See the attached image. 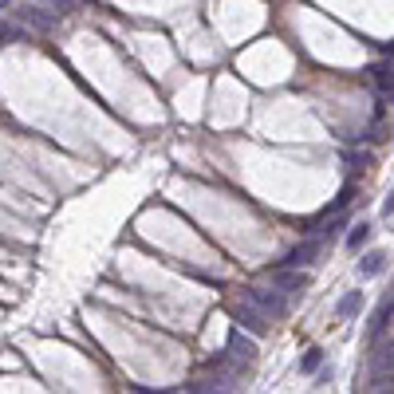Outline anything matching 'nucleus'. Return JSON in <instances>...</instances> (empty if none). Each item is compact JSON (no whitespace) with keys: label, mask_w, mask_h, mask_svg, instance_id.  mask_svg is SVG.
<instances>
[{"label":"nucleus","mask_w":394,"mask_h":394,"mask_svg":"<svg viewBox=\"0 0 394 394\" xmlns=\"http://www.w3.org/2000/svg\"><path fill=\"white\" fill-rule=\"evenodd\" d=\"M229 312H233V319H236V324L253 327L256 335H265V331H268V315L260 312V307H256L253 300H248V296H245V300H233V304H229Z\"/></svg>","instance_id":"f257e3e1"},{"label":"nucleus","mask_w":394,"mask_h":394,"mask_svg":"<svg viewBox=\"0 0 394 394\" xmlns=\"http://www.w3.org/2000/svg\"><path fill=\"white\" fill-rule=\"evenodd\" d=\"M319 248H324V236H312V241H304V245H296L284 253V260H280V268H296V265H312L315 256H319Z\"/></svg>","instance_id":"f03ea898"},{"label":"nucleus","mask_w":394,"mask_h":394,"mask_svg":"<svg viewBox=\"0 0 394 394\" xmlns=\"http://www.w3.org/2000/svg\"><path fill=\"white\" fill-rule=\"evenodd\" d=\"M280 292V288H276ZM276 292H268V288H245V296L253 300L256 307L265 315H284L288 312V304H284V296H276Z\"/></svg>","instance_id":"7ed1b4c3"},{"label":"nucleus","mask_w":394,"mask_h":394,"mask_svg":"<svg viewBox=\"0 0 394 394\" xmlns=\"http://www.w3.org/2000/svg\"><path fill=\"white\" fill-rule=\"evenodd\" d=\"M371 374H394V339L386 347H379L371 359Z\"/></svg>","instance_id":"20e7f679"},{"label":"nucleus","mask_w":394,"mask_h":394,"mask_svg":"<svg viewBox=\"0 0 394 394\" xmlns=\"http://www.w3.org/2000/svg\"><path fill=\"white\" fill-rule=\"evenodd\" d=\"M390 315H394V300H386L383 307H379V315L371 319V331H367V339H383V331H386V324H390Z\"/></svg>","instance_id":"39448f33"},{"label":"nucleus","mask_w":394,"mask_h":394,"mask_svg":"<svg viewBox=\"0 0 394 394\" xmlns=\"http://www.w3.org/2000/svg\"><path fill=\"white\" fill-rule=\"evenodd\" d=\"M359 307H363V292H347L343 300H339V319H351V315H359Z\"/></svg>","instance_id":"423d86ee"},{"label":"nucleus","mask_w":394,"mask_h":394,"mask_svg":"<svg viewBox=\"0 0 394 394\" xmlns=\"http://www.w3.org/2000/svg\"><path fill=\"white\" fill-rule=\"evenodd\" d=\"M383 260H386V253L374 248V253H367L363 260H359V272H363V276H379V272H383Z\"/></svg>","instance_id":"0eeeda50"},{"label":"nucleus","mask_w":394,"mask_h":394,"mask_svg":"<svg viewBox=\"0 0 394 394\" xmlns=\"http://www.w3.org/2000/svg\"><path fill=\"white\" fill-rule=\"evenodd\" d=\"M272 280H276V288H300V284H307L304 272H280V268H272Z\"/></svg>","instance_id":"6e6552de"},{"label":"nucleus","mask_w":394,"mask_h":394,"mask_svg":"<svg viewBox=\"0 0 394 394\" xmlns=\"http://www.w3.org/2000/svg\"><path fill=\"white\" fill-rule=\"evenodd\" d=\"M367 236H371V225H351V233H347V248H363L367 245Z\"/></svg>","instance_id":"1a4fd4ad"},{"label":"nucleus","mask_w":394,"mask_h":394,"mask_svg":"<svg viewBox=\"0 0 394 394\" xmlns=\"http://www.w3.org/2000/svg\"><path fill=\"white\" fill-rule=\"evenodd\" d=\"M319 363H324V351H319V347H312V351H304V359H300V367H304L307 374H315V371H319Z\"/></svg>","instance_id":"9d476101"},{"label":"nucleus","mask_w":394,"mask_h":394,"mask_svg":"<svg viewBox=\"0 0 394 394\" xmlns=\"http://www.w3.org/2000/svg\"><path fill=\"white\" fill-rule=\"evenodd\" d=\"M20 16L28 20V24H36V28H51V16H44V12H36V8H20Z\"/></svg>","instance_id":"9b49d317"},{"label":"nucleus","mask_w":394,"mask_h":394,"mask_svg":"<svg viewBox=\"0 0 394 394\" xmlns=\"http://www.w3.org/2000/svg\"><path fill=\"white\" fill-rule=\"evenodd\" d=\"M229 347H233V351H245V359H253V355H256V347L248 343V339H245V335H241V331H233V339H229Z\"/></svg>","instance_id":"f8f14e48"},{"label":"nucleus","mask_w":394,"mask_h":394,"mask_svg":"<svg viewBox=\"0 0 394 394\" xmlns=\"http://www.w3.org/2000/svg\"><path fill=\"white\" fill-rule=\"evenodd\" d=\"M12 39H28V36H24L20 28H12V24H4V20H0V44H12Z\"/></svg>","instance_id":"ddd939ff"},{"label":"nucleus","mask_w":394,"mask_h":394,"mask_svg":"<svg viewBox=\"0 0 394 394\" xmlns=\"http://www.w3.org/2000/svg\"><path fill=\"white\" fill-rule=\"evenodd\" d=\"M48 4H56L59 12H71V8H75V4H79V0H48Z\"/></svg>","instance_id":"4468645a"},{"label":"nucleus","mask_w":394,"mask_h":394,"mask_svg":"<svg viewBox=\"0 0 394 394\" xmlns=\"http://www.w3.org/2000/svg\"><path fill=\"white\" fill-rule=\"evenodd\" d=\"M383 217H394V189H390V197L383 201Z\"/></svg>","instance_id":"2eb2a0df"}]
</instances>
